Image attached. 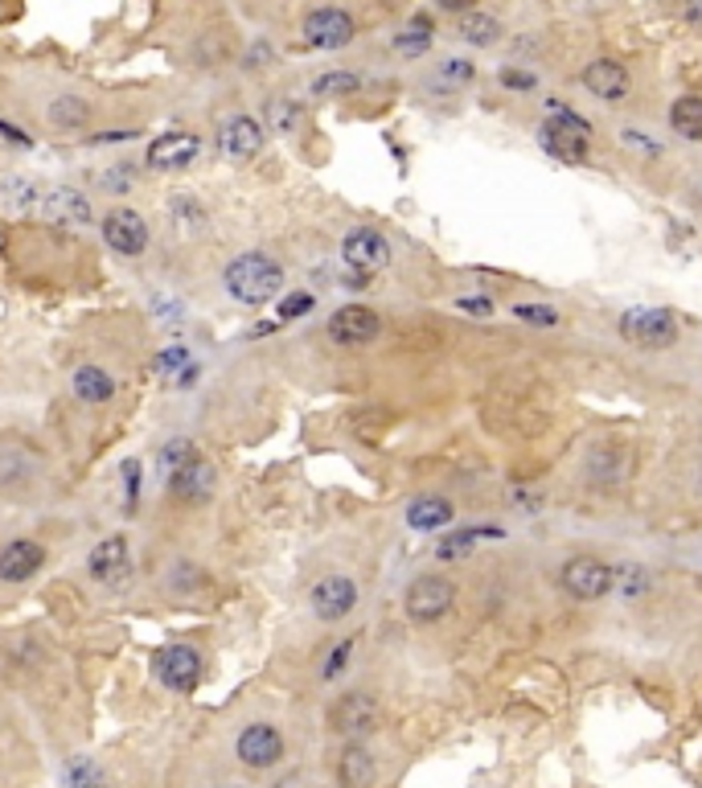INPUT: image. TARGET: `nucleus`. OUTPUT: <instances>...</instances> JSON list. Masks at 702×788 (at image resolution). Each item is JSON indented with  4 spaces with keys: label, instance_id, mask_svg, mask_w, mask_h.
<instances>
[{
    "label": "nucleus",
    "instance_id": "1",
    "mask_svg": "<svg viewBox=\"0 0 702 788\" xmlns=\"http://www.w3.org/2000/svg\"><path fill=\"white\" fill-rule=\"evenodd\" d=\"M222 287H227V296H234L239 304L259 308V304H272L275 296L284 292V267H280L272 255H263V251H247V255L227 263Z\"/></svg>",
    "mask_w": 702,
    "mask_h": 788
},
{
    "label": "nucleus",
    "instance_id": "2",
    "mask_svg": "<svg viewBox=\"0 0 702 788\" xmlns=\"http://www.w3.org/2000/svg\"><path fill=\"white\" fill-rule=\"evenodd\" d=\"M555 119H546L538 132V144L563 165H588V140H591V124L584 115L567 112L563 103H551Z\"/></svg>",
    "mask_w": 702,
    "mask_h": 788
},
{
    "label": "nucleus",
    "instance_id": "3",
    "mask_svg": "<svg viewBox=\"0 0 702 788\" xmlns=\"http://www.w3.org/2000/svg\"><path fill=\"white\" fill-rule=\"evenodd\" d=\"M620 337L641 349H666L678 342V321L666 308H629L620 316Z\"/></svg>",
    "mask_w": 702,
    "mask_h": 788
},
{
    "label": "nucleus",
    "instance_id": "4",
    "mask_svg": "<svg viewBox=\"0 0 702 788\" xmlns=\"http://www.w3.org/2000/svg\"><path fill=\"white\" fill-rule=\"evenodd\" d=\"M329 727L349 744H362L366 735L378 732V703L362 690H349L329 706Z\"/></svg>",
    "mask_w": 702,
    "mask_h": 788
},
{
    "label": "nucleus",
    "instance_id": "5",
    "mask_svg": "<svg viewBox=\"0 0 702 788\" xmlns=\"http://www.w3.org/2000/svg\"><path fill=\"white\" fill-rule=\"evenodd\" d=\"M99 230H103V243L112 246L115 255H128V259L144 255V251H148V239H153L144 214H136L132 206H115V210H107Z\"/></svg>",
    "mask_w": 702,
    "mask_h": 788
},
{
    "label": "nucleus",
    "instance_id": "6",
    "mask_svg": "<svg viewBox=\"0 0 702 788\" xmlns=\"http://www.w3.org/2000/svg\"><path fill=\"white\" fill-rule=\"evenodd\" d=\"M301 33L313 50H345V45L354 42L358 25H354V17L345 13V9L325 4V9H313V13L304 17Z\"/></svg>",
    "mask_w": 702,
    "mask_h": 788
},
{
    "label": "nucleus",
    "instance_id": "7",
    "mask_svg": "<svg viewBox=\"0 0 702 788\" xmlns=\"http://www.w3.org/2000/svg\"><path fill=\"white\" fill-rule=\"evenodd\" d=\"M452 600H457V588L448 584L444 575H419L416 584L407 588V617L416 624H431V620H440L452 608Z\"/></svg>",
    "mask_w": 702,
    "mask_h": 788
},
{
    "label": "nucleus",
    "instance_id": "8",
    "mask_svg": "<svg viewBox=\"0 0 702 788\" xmlns=\"http://www.w3.org/2000/svg\"><path fill=\"white\" fill-rule=\"evenodd\" d=\"M201 157V140L193 132H165L157 140L148 144V153H144V165L153 172H181L189 165H198Z\"/></svg>",
    "mask_w": 702,
    "mask_h": 788
},
{
    "label": "nucleus",
    "instance_id": "9",
    "mask_svg": "<svg viewBox=\"0 0 702 788\" xmlns=\"http://www.w3.org/2000/svg\"><path fill=\"white\" fill-rule=\"evenodd\" d=\"M42 218L50 222V227L57 230H83L91 227V218H95V210H91V201H86V193H78V189L71 186H54L42 193Z\"/></svg>",
    "mask_w": 702,
    "mask_h": 788
},
{
    "label": "nucleus",
    "instance_id": "10",
    "mask_svg": "<svg viewBox=\"0 0 702 788\" xmlns=\"http://www.w3.org/2000/svg\"><path fill=\"white\" fill-rule=\"evenodd\" d=\"M342 259H345V267H349V272L374 275L390 263V243L370 227L349 230V234L342 239Z\"/></svg>",
    "mask_w": 702,
    "mask_h": 788
},
{
    "label": "nucleus",
    "instance_id": "11",
    "mask_svg": "<svg viewBox=\"0 0 702 788\" xmlns=\"http://www.w3.org/2000/svg\"><path fill=\"white\" fill-rule=\"evenodd\" d=\"M308 600H313V612L321 620H345L354 612V603H358V584L349 579V575H325V579H316L313 591H308Z\"/></svg>",
    "mask_w": 702,
    "mask_h": 788
},
{
    "label": "nucleus",
    "instance_id": "12",
    "mask_svg": "<svg viewBox=\"0 0 702 788\" xmlns=\"http://www.w3.org/2000/svg\"><path fill=\"white\" fill-rule=\"evenodd\" d=\"M234 752H239V760H243L247 768H259V773H263V768H275V764L284 760V735L275 732L272 723H251V727H243Z\"/></svg>",
    "mask_w": 702,
    "mask_h": 788
},
{
    "label": "nucleus",
    "instance_id": "13",
    "mask_svg": "<svg viewBox=\"0 0 702 788\" xmlns=\"http://www.w3.org/2000/svg\"><path fill=\"white\" fill-rule=\"evenodd\" d=\"M563 591L575 596V600H600L612 591V567L600 559H572L563 567Z\"/></svg>",
    "mask_w": 702,
    "mask_h": 788
},
{
    "label": "nucleus",
    "instance_id": "14",
    "mask_svg": "<svg viewBox=\"0 0 702 788\" xmlns=\"http://www.w3.org/2000/svg\"><path fill=\"white\" fill-rule=\"evenodd\" d=\"M263 124L255 115H230L227 124L218 128V153L227 160H255L263 148Z\"/></svg>",
    "mask_w": 702,
    "mask_h": 788
},
{
    "label": "nucleus",
    "instance_id": "15",
    "mask_svg": "<svg viewBox=\"0 0 702 788\" xmlns=\"http://www.w3.org/2000/svg\"><path fill=\"white\" fill-rule=\"evenodd\" d=\"M383 333V316L366 304H345L329 316V337L337 345H370Z\"/></svg>",
    "mask_w": 702,
    "mask_h": 788
},
{
    "label": "nucleus",
    "instance_id": "16",
    "mask_svg": "<svg viewBox=\"0 0 702 788\" xmlns=\"http://www.w3.org/2000/svg\"><path fill=\"white\" fill-rule=\"evenodd\" d=\"M86 571L95 575L99 584L107 588H124L132 575V555H128V538L124 534H112V538H103L95 550H91V559H86Z\"/></svg>",
    "mask_w": 702,
    "mask_h": 788
},
{
    "label": "nucleus",
    "instance_id": "17",
    "mask_svg": "<svg viewBox=\"0 0 702 788\" xmlns=\"http://www.w3.org/2000/svg\"><path fill=\"white\" fill-rule=\"evenodd\" d=\"M218 485V473L210 460H189V464H181V469H172L169 476H165V488H169L177 502L186 505H198V502H210V493H214Z\"/></svg>",
    "mask_w": 702,
    "mask_h": 788
},
{
    "label": "nucleus",
    "instance_id": "18",
    "mask_svg": "<svg viewBox=\"0 0 702 788\" xmlns=\"http://www.w3.org/2000/svg\"><path fill=\"white\" fill-rule=\"evenodd\" d=\"M157 677L169 690H177V694H189V690H198V682H201L198 649H189V645L160 649V653H157Z\"/></svg>",
    "mask_w": 702,
    "mask_h": 788
},
{
    "label": "nucleus",
    "instance_id": "19",
    "mask_svg": "<svg viewBox=\"0 0 702 788\" xmlns=\"http://www.w3.org/2000/svg\"><path fill=\"white\" fill-rule=\"evenodd\" d=\"M45 567V550L29 538H13L0 546V579L4 584H29Z\"/></svg>",
    "mask_w": 702,
    "mask_h": 788
},
{
    "label": "nucleus",
    "instance_id": "20",
    "mask_svg": "<svg viewBox=\"0 0 702 788\" xmlns=\"http://www.w3.org/2000/svg\"><path fill=\"white\" fill-rule=\"evenodd\" d=\"M584 86H588L596 99L620 103L629 95V71L620 66L617 57H596V62L584 66Z\"/></svg>",
    "mask_w": 702,
    "mask_h": 788
},
{
    "label": "nucleus",
    "instance_id": "21",
    "mask_svg": "<svg viewBox=\"0 0 702 788\" xmlns=\"http://www.w3.org/2000/svg\"><path fill=\"white\" fill-rule=\"evenodd\" d=\"M169 222L181 239H201V234L210 230V214H206V206H201L193 193H177V198H169Z\"/></svg>",
    "mask_w": 702,
    "mask_h": 788
},
{
    "label": "nucleus",
    "instance_id": "22",
    "mask_svg": "<svg viewBox=\"0 0 702 788\" xmlns=\"http://www.w3.org/2000/svg\"><path fill=\"white\" fill-rule=\"evenodd\" d=\"M74 395L83 402H91V407H99V402H112L115 399V378L103 366H95V361H86V366H78L71 378Z\"/></svg>",
    "mask_w": 702,
    "mask_h": 788
},
{
    "label": "nucleus",
    "instance_id": "23",
    "mask_svg": "<svg viewBox=\"0 0 702 788\" xmlns=\"http://www.w3.org/2000/svg\"><path fill=\"white\" fill-rule=\"evenodd\" d=\"M378 768H374V756L366 752L362 744H349L342 752V760H337V780L342 788H370Z\"/></svg>",
    "mask_w": 702,
    "mask_h": 788
},
{
    "label": "nucleus",
    "instance_id": "24",
    "mask_svg": "<svg viewBox=\"0 0 702 788\" xmlns=\"http://www.w3.org/2000/svg\"><path fill=\"white\" fill-rule=\"evenodd\" d=\"M448 522H452V502H444V497H416V502L407 505V526L411 530H444Z\"/></svg>",
    "mask_w": 702,
    "mask_h": 788
},
{
    "label": "nucleus",
    "instance_id": "25",
    "mask_svg": "<svg viewBox=\"0 0 702 788\" xmlns=\"http://www.w3.org/2000/svg\"><path fill=\"white\" fill-rule=\"evenodd\" d=\"M45 115H50V124L57 132H78L91 124V103L78 99V95H57V99H50Z\"/></svg>",
    "mask_w": 702,
    "mask_h": 788
},
{
    "label": "nucleus",
    "instance_id": "26",
    "mask_svg": "<svg viewBox=\"0 0 702 788\" xmlns=\"http://www.w3.org/2000/svg\"><path fill=\"white\" fill-rule=\"evenodd\" d=\"M0 206L4 210H17V214H29V210H38L42 206V189L33 186L29 177H0Z\"/></svg>",
    "mask_w": 702,
    "mask_h": 788
},
{
    "label": "nucleus",
    "instance_id": "27",
    "mask_svg": "<svg viewBox=\"0 0 702 788\" xmlns=\"http://www.w3.org/2000/svg\"><path fill=\"white\" fill-rule=\"evenodd\" d=\"M481 538H505V530L502 526H476V530H452V534H444L440 538V546H436V555L440 559H464L469 555V546L473 543H481Z\"/></svg>",
    "mask_w": 702,
    "mask_h": 788
},
{
    "label": "nucleus",
    "instance_id": "28",
    "mask_svg": "<svg viewBox=\"0 0 702 788\" xmlns=\"http://www.w3.org/2000/svg\"><path fill=\"white\" fill-rule=\"evenodd\" d=\"M362 91V74L354 71H325L313 78V95L316 99H349Z\"/></svg>",
    "mask_w": 702,
    "mask_h": 788
},
{
    "label": "nucleus",
    "instance_id": "29",
    "mask_svg": "<svg viewBox=\"0 0 702 788\" xmlns=\"http://www.w3.org/2000/svg\"><path fill=\"white\" fill-rule=\"evenodd\" d=\"M670 128L682 136V140H702V99L699 95H687L670 107Z\"/></svg>",
    "mask_w": 702,
    "mask_h": 788
},
{
    "label": "nucleus",
    "instance_id": "30",
    "mask_svg": "<svg viewBox=\"0 0 702 788\" xmlns=\"http://www.w3.org/2000/svg\"><path fill=\"white\" fill-rule=\"evenodd\" d=\"M301 119L304 112L296 99H272L263 112V128L275 132V136H292V132H301Z\"/></svg>",
    "mask_w": 702,
    "mask_h": 788
},
{
    "label": "nucleus",
    "instance_id": "31",
    "mask_svg": "<svg viewBox=\"0 0 702 788\" xmlns=\"http://www.w3.org/2000/svg\"><path fill=\"white\" fill-rule=\"evenodd\" d=\"M428 45H431V17L416 13L411 21H407V29L395 38V50L407 57H419V54H428Z\"/></svg>",
    "mask_w": 702,
    "mask_h": 788
},
{
    "label": "nucleus",
    "instance_id": "32",
    "mask_svg": "<svg viewBox=\"0 0 702 788\" xmlns=\"http://www.w3.org/2000/svg\"><path fill=\"white\" fill-rule=\"evenodd\" d=\"M460 38L469 45H493L502 38V25H497V17L489 13H464L460 17Z\"/></svg>",
    "mask_w": 702,
    "mask_h": 788
},
{
    "label": "nucleus",
    "instance_id": "33",
    "mask_svg": "<svg viewBox=\"0 0 702 788\" xmlns=\"http://www.w3.org/2000/svg\"><path fill=\"white\" fill-rule=\"evenodd\" d=\"M189 460H198V448H193V440L177 435V440H169V444L160 448V476H169L172 469H181Z\"/></svg>",
    "mask_w": 702,
    "mask_h": 788
},
{
    "label": "nucleus",
    "instance_id": "34",
    "mask_svg": "<svg viewBox=\"0 0 702 788\" xmlns=\"http://www.w3.org/2000/svg\"><path fill=\"white\" fill-rule=\"evenodd\" d=\"M66 785L71 788H103V773L91 760L78 756V760L66 764Z\"/></svg>",
    "mask_w": 702,
    "mask_h": 788
},
{
    "label": "nucleus",
    "instance_id": "35",
    "mask_svg": "<svg viewBox=\"0 0 702 788\" xmlns=\"http://www.w3.org/2000/svg\"><path fill=\"white\" fill-rule=\"evenodd\" d=\"M148 313L157 316V321H169V329H172V325H181L186 308L172 301V296H165V292H153V296H148Z\"/></svg>",
    "mask_w": 702,
    "mask_h": 788
},
{
    "label": "nucleus",
    "instance_id": "36",
    "mask_svg": "<svg viewBox=\"0 0 702 788\" xmlns=\"http://www.w3.org/2000/svg\"><path fill=\"white\" fill-rule=\"evenodd\" d=\"M140 460H124V509H136V502H140Z\"/></svg>",
    "mask_w": 702,
    "mask_h": 788
},
{
    "label": "nucleus",
    "instance_id": "37",
    "mask_svg": "<svg viewBox=\"0 0 702 788\" xmlns=\"http://www.w3.org/2000/svg\"><path fill=\"white\" fill-rule=\"evenodd\" d=\"M316 296L313 292H292V296H284L280 301V321H296V316H308L313 313Z\"/></svg>",
    "mask_w": 702,
    "mask_h": 788
},
{
    "label": "nucleus",
    "instance_id": "38",
    "mask_svg": "<svg viewBox=\"0 0 702 788\" xmlns=\"http://www.w3.org/2000/svg\"><path fill=\"white\" fill-rule=\"evenodd\" d=\"M617 579H620V591L625 596H641L646 591V584H649V575L641 571V567H620V571H612V588H617Z\"/></svg>",
    "mask_w": 702,
    "mask_h": 788
},
{
    "label": "nucleus",
    "instance_id": "39",
    "mask_svg": "<svg viewBox=\"0 0 702 788\" xmlns=\"http://www.w3.org/2000/svg\"><path fill=\"white\" fill-rule=\"evenodd\" d=\"M189 366V349H181V345H172V349H165V354H157V374H177Z\"/></svg>",
    "mask_w": 702,
    "mask_h": 788
},
{
    "label": "nucleus",
    "instance_id": "40",
    "mask_svg": "<svg viewBox=\"0 0 702 788\" xmlns=\"http://www.w3.org/2000/svg\"><path fill=\"white\" fill-rule=\"evenodd\" d=\"M469 78H473V66H469L464 57H448L444 71H440V83L444 86H460V83H469Z\"/></svg>",
    "mask_w": 702,
    "mask_h": 788
},
{
    "label": "nucleus",
    "instance_id": "41",
    "mask_svg": "<svg viewBox=\"0 0 702 788\" xmlns=\"http://www.w3.org/2000/svg\"><path fill=\"white\" fill-rule=\"evenodd\" d=\"M132 181H136V172H132V165H124V169H112L99 177L103 189H115V193H124V189H132Z\"/></svg>",
    "mask_w": 702,
    "mask_h": 788
},
{
    "label": "nucleus",
    "instance_id": "42",
    "mask_svg": "<svg viewBox=\"0 0 702 788\" xmlns=\"http://www.w3.org/2000/svg\"><path fill=\"white\" fill-rule=\"evenodd\" d=\"M517 316H522V321H534V325H559V313H551V308H531V304H522Z\"/></svg>",
    "mask_w": 702,
    "mask_h": 788
},
{
    "label": "nucleus",
    "instance_id": "43",
    "mask_svg": "<svg viewBox=\"0 0 702 788\" xmlns=\"http://www.w3.org/2000/svg\"><path fill=\"white\" fill-rule=\"evenodd\" d=\"M349 649H354V641H342V645L333 649V658L325 661V677H337V674H342V665L349 661Z\"/></svg>",
    "mask_w": 702,
    "mask_h": 788
},
{
    "label": "nucleus",
    "instance_id": "44",
    "mask_svg": "<svg viewBox=\"0 0 702 788\" xmlns=\"http://www.w3.org/2000/svg\"><path fill=\"white\" fill-rule=\"evenodd\" d=\"M0 136H4L9 144H17V148H33V136H25L21 128H13L9 119H0Z\"/></svg>",
    "mask_w": 702,
    "mask_h": 788
},
{
    "label": "nucleus",
    "instance_id": "45",
    "mask_svg": "<svg viewBox=\"0 0 702 788\" xmlns=\"http://www.w3.org/2000/svg\"><path fill=\"white\" fill-rule=\"evenodd\" d=\"M502 86H514V91H531L534 74H526V71H502Z\"/></svg>",
    "mask_w": 702,
    "mask_h": 788
},
{
    "label": "nucleus",
    "instance_id": "46",
    "mask_svg": "<svg viewBox=\"0 0 702 788\" xmlns=\"http://www.w3.org/2000/svg\"><path fill=\"white\" fill-rule=\"evenodd\" d=\"M124 140H136V132H132V128H115V132H107V136H95L91 144H124Z\"/></svg>",
    "mask_w": 702,
    "mask_h": 788
},
{
    "label": "nucleus",
    "instance_id": "47",
    "mask_svg": "<svg viewBox=\"0 0 702 788\" xmlns=\"http://www.w3.org/2000/svg\"><path fill=\"white\" fill-rule=\"evenodd\" d=\"M444 13H473L476 9V0H436Z\"/></svg>",
    "mask_w": 702,
    "mask_h": 788
},
{
    "label": "nucleus",
    "instance_id": "48",
    "mask_svg": "<svg viewBox=\"0 0 702 788\" xmlns=\"http://www.w3.org/2000/svg\"><path fill=\"white\" fill-rule=\"evenodd\" d=\"M460 308H464V313H481V316H489V313H493V304H489V301H469V296H460Z\"/></svg>",
    "mask_w": 702,
    "mask_h": 788
}]
</instances>
